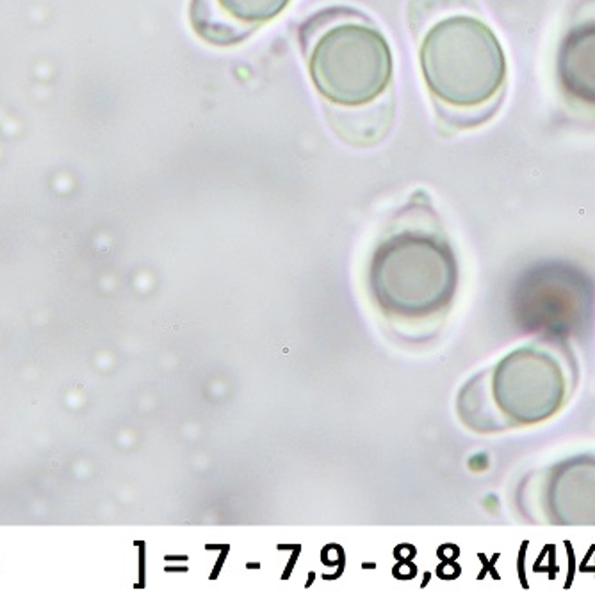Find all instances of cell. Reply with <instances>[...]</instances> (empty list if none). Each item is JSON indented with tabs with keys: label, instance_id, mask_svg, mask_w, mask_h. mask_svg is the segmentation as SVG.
<instances>
[{
	"label": "cell",
	"instance_id": "obj_1",
	"mask_svg": "<svg viewBox=\"0 0 595 594\" xmlns=\"http://www.w3.org/2000/svg\"><path fill=\"white\" fill-rule=\"evenodd\" d=\"M426 88L440 111L490 114L506 82V57L494 31L473 14H449L426 31L419 47Z\"/></svg>",
	"mask_w": 595,
	"mask_h": 594
},
{
	"label": "cell",
	"instance_id": "obj_3",
	"mask_svg": "<svg viewBox=\"0 0 595 594\" xmlns=\"http://www.w3.org/2000/svg\"><path fill=\"white\" fill-rule=\"evenodd\" d=\"M456 261L439 236L405 230L376 250L371 264L374 300L388 314L429 316L453 300Z\"/></svg>",
	"mask_w": 595,
	"mask_h": 594
},
{
	"label": "cell",
	"instance_id": "obj_4",
	"mask_svg": "<svg viewBox=\"0 0 595 594\" xmlns=\"http://www.w3.org/2000/svg\"><path fill=\"white\" fill-rule=\"evenodd\" d=\"M289 4L291 0H193L189 16L201 39L230 47L275 20Z\"/></svg>",
	"mask_w": 595,
	"mask_h": 594
},
{
	"label": "cell",
	"instance_id": "obj_5",
	"mask_svg": "<svg viewBox=\"0 0 595 594\" xmlns=\"http://www.w3.org/2000/svg\"><path fill=\"white\" fill-rule=\"evenodd\" d=\"M558 84L570 102L595 111V18L572 25L556 57Z\"/></svg>",
	"mask_w": 595,
	"mask_h": 594
},
{
	"label": "cell",
	"instance_id": "obj_2",
	"mask_svg": "<svg viewBox=\"0 0 595 594\" xmlns=\"http://www.w3.org/2000/svg\"><path fill=\"white\" fill-rule=\"evenodd\" d=\"M306 47L310 79L328 102L360 107L374 102L391 84V48L367 18L337 16Z\"/></svg>",
	"mask_w": 595,
	"mask_h": 594
}]
</instances>
